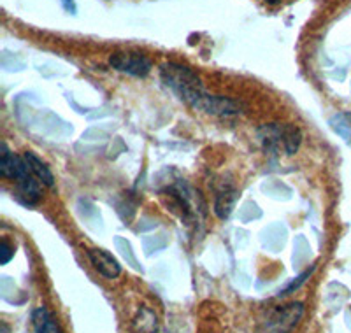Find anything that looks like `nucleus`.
<instances>
[{"instance_id":"nucleus-1","label":"nucleus","mask_w":351,"mask_h":333,"mask_svg":"<svg viewBox=\"0 0 351 333\" xmlns=\"http://www.w3.org/2000/svg\"><path fill=\"white\" fill-rule=\"evenodd\" d=\"M160 77L172 93L180 97L181 102H184L192 109H195L199 100L208 93L202 79L186 65L167 62L160 67Z\"/></svg>"},{"instance_id":"nucleus-2","label":"nucleus","mask_w":351,"mask_h":333,"mask_svg":"<svg viewBox=\"0 0 351 333\" xmlns=\"http://www.w3.org/2000/svg\"><path fill=\"white\" fill-rule=\"evenodd\" d=\"M302 316V301H290L287 306L274 307L260 321L258 333H291L299 326Z\"/></svg>"},{"instance_id":"nucleus-3","label":"nucleus","mask_w":351,"mask_h":333,"mask_svg":"<svg viewBox=\"0 0 351 333\" xmlns=\"http://www.w3.org/2000/svg\"><path fill=\"white\" fill-rule=\"evenodd\" d=\"M109 65L114 71L134 75V77H146L153 69V62L148 56L134 51L112 53L111 58H109Z\"/></svg>"},{"instance_id":"nucleus-4","label":"nucleus","mask_w":351,"mask_h":333,"mask_svg":"<svg viewBox=\"0 0 351 333\" xmlns=\"http://www.w3.org/2000/svg\"><path fill=\"white\" fill-rule=\"evenodd\" d=\"M244 109L246 108H244V103L241 100L206 93L200 99V102L197 103L195 111H202L211 116H219V118H230V116L243 114Z\"/></svg>"},{"instance_id":"nucleus-5","label":"nucleus","mask_w":351,"mask_h":333,"mask_svg":"<svg viewBox=\"0 0 351 333\" xmlns=\"http://www.w3.org/2000/svg\"><path fill=\"white\" fill-rule=\"evenodd\" d=\"M88 258L92 262L93 269H95L100 275H104L106 279H116L121 274L120 262L106 249L92 247V249H88Z\"/></svg>"},{"instance_id":"nucleus-6","label":"nucleus","mask_w":351,"mask_h":333,"mask_svg":"<svg viewBox=\"0 0 351 333\" xmlns=\"http://www.w3.org/2000/svg\"><path fill=\"white\" fill-rule=\"evenodd\" d=\"M23 158L27 160V163H28V166H30L32 174L39 179L44 186H49V188L55 186V175H53L51 169H49V166L46 165V163H44L43 160H40L39 156L34 153V151H25Z\"/></svg>"},{"instance_id":"nucleus-7","label":"nucleus","mask_w":351,"mask_h":333,"mask_svg":"<svg viewBox=\"0 0 351 333\" xmlns=\"http://www.w3.org/2000/svg\"><path fill=\"white\" fill-rule=\"evenodd\" d=\"M32 326L36 333H62L56 317L46 307H37L32 312Z\"/></svg>"},{"instance_id":"nucleus-8","label":"nucleus","mask_w":351,"mask_h":333,"mask_svg":"<svg viewBox=\"0 0 351 333\" xmlns=\"http://www.w3.org/2000/svg\"><path fill=\"white\" fill-rule=\"evenodd\" d=\"M302 144V134L295 125H281V147L287 155H295Z\"/></svg>"},{"instance_id":"nucleus-9","label":"nucleus","mask_w":351,"mask_h":333,"mask_svg":"<svg viewBox=\"0 0 351 333\" xmlns=\"http://www.w3.org/2000/svg\"><path fill=\"white\" fill-rule=\"evenodd\" d=\"M237 202V191L234 188H225L219 191L215 202V212L219 219H227L234 210V206Z\"/></svg>"},{"instance_id":"nucleus-10","label":"nucleus","mask_w":351,"mask_h":333,"mask_svg":"<svg viewBox=\"0 0 351 333\" xmlns=\"http://www.w3.org/2000/svg\"><path fill=\"white\" fill-rule=\"evenodd\" d=\"M134 326H136L137 333H156V330H158L156 314L152 309H148V307H143L139 314H137Z\"/></svg>"},{"instance_id":"nucleus-11","label":"nucleus","mask_w":351,"mask_h":333,"mask_svg":"<svg viewBox=\"0 0 351 333\" xmlns=\"http://www.w3.org/2000/svg\"><path fill=\"white\" fill-rule=\"evenodd\" d=\"M330 127L351 146V112H341L330 119Z\"/></svg>"},{"instance_id":"nucleus-12","label":"nucleus","mask_w":351,"mask_h":333,"mask_svg":"<svg viewBox=\"0 0 351 333\" xmlns=\"http://www.w3.org/2000/svg\"><path fill=\"white\" fill-rule=\"evenodd\" d=\"M313 272H315V267H311V269H309V270H306V272H304V274H300L299 278L295 279V281H291L290 284H288L283 291H280V293H278V298H285V297H288V295H290V293H293V291L299 290L300 286H302L304 282H306V279L311 278Z\"/></svg>"},{"instance_id":"nucleus-13","label":"nucleus","mask_w":351,"mask_h":333,"mask_svg":"<svg viewBox=\"0 0 351 333\" xmlns=\"http://www.w3.org/2000/svg\"><path fill=\"white\" fill-rule=\"evenodd\" d=\"M12 256H14V246L9 244L8 238H2V242H0V263L8 265L12 260Z\"/></svg>"},{"instance_id":"nucleus-14","label":"nucleus","mask_w":351,"mask_h":333,"mask_svg":"<svg viewBox=\"0 0 351 333\" xmlns=\"http://www.w3.org/2000/svg\"><path fill=\"white\" fill-rule=\"evenodd\" d=\"M62 8L69 12V14H76L77 8H76V2L74 0H60Z\"/></svg>"},{"instance_id":"nucleus-15","label":"nucleus","mask_w":351,"mask_h":333,"mask_svg":"<svg viewBox=\"0 0 351 333\" xmlns=\"http://www.w3.org/2000/svg\"><path fill=\"white\" fill-rule=\"evenodd\" d=\"M265 4H271V5H276V4H280L281 0H263Z\"/></svg>"},{"instance_id":"nucleus-16","label":"nucleus","mask_w":351,"mask_h":333,"mask_svg":"<svg viewBox=\"0 0 351 333\" xmlns=\"http://www.w3.org/2000/svg\"><path fill=\"white\" fill-rule=\"evenodd\" d=\"M2 330H4V333H9V326L5 323H2Z\"/></svg>"}]
</instances>
